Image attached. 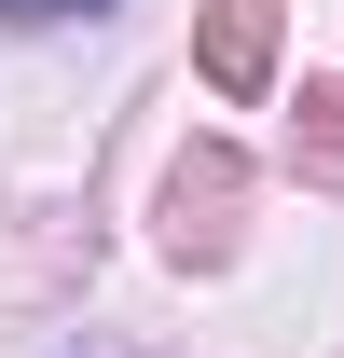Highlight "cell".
<instances>
[{
  "instance_id": "2",
  "label": "cell",
  "mask_w": 344,
  "mask_h": 358,
  "mask_svg": "<svg viewBox=\"0 0 344 358\" xmlns=\"http://www.w3.org/2000/svg\"><path fill=\"white\" fill-rule=\"evenodd\" d=\"M55 14H110V0H0V28H55Z\"/></svg>"
},
{
  "instance_id": "1",
  "label": "cell",
  "mask_w": 344,
  "mask_h": 358,
  "mask_svg": "<svg viewBox=\"0 0 344 358\" xmlns=\"http://www.w3.org/2000/svg\"><path fill=\"white\" fill-rule=\"evenodd\" d=\"M261 28H275V0H220V28H207V69H220V83H261Z\"/></svg>"
}]
</instances>
